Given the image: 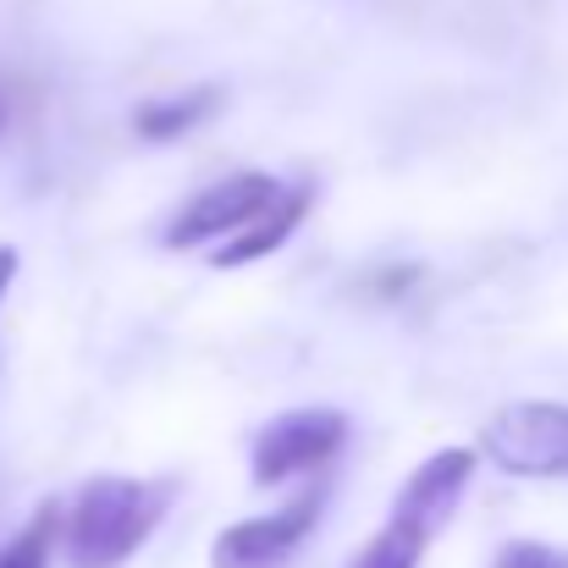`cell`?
<instances>
[{
  "instance_id": "1",
  "label": "cell",
  "mask_w": 568,
  "mask_h": 568,
  "mask_svg": "<svg viewBox=\"0 0 568 568\" xmlns=\"http://www.w3.org/2000/svg\"><path fill=\"white\" fill-rule=\"evenodd\" d=\"M178 486L172 480H133L100 475L78 491L67 514V564L72 568H122L166 519Z\"/></svg>"
},
{
  "instance_id": "2",
  "label": "cell",
  "mask_w": 568,
  "mask_h": 568,
  "mask_svg": "<svg viewBox=\"0 0 568 568\" xmlns=\"http://www.w3.org/2000/svg\"><path fill=\"white\" fill-rule=\"evenodd\" d=\"M480 447L497 469L519 480H568V403L552 397L508 403L480 430Z\"/></svg>"
},
{
  "instance_id": "3",
  "label": "cell",
  "mask_w": 568,
  "mask_h": 568,
  "mask_svg": "<svg viewBox=\"0 0 568 568\" xmlns=\"http://www.w3.org/2000/svg\"><path fill=\"white\" fill-rule=\"evenodd\" d=\"M282 199V183L271 172H237V178H221L210 189H199L172 215V226L161 232L166 248H204V243H226L237 237L248 221H260L271 204Z\"/></svg>"
},
{
  "instance_id": "4",
  "label": "cell",
  "mask_w": 568,
  "mask_h": 568,
  "mask_svg": "<svg viewBox=\"0 0 568 568\" xmlns=\"http://www.w3.org/2000/svg\"><path fill=\"white\" fill-rule=\"evenodd\" d=\"M348 442V414L337 408H293L254 436V486H287L315 475Z\"/></svg>"
},
{
  "instance_id": "5",
  "label": "cell",
  "mask_w": 568,
  "mask_h": 568,
  "mask_svg": "<svg viewBox=\"0 0 568 568\" xmlns=\"http://www.w3.org/2000/svg\"><path fill=\"white\" fill-rule=\"evenodd\" d=\"M321 508H326V491L310 486V491H298L287 508L221 530L215 547H210V568H287L293 564V552L315 536Z\"/></svg>"
},
{
  "instance_id": "6",
  "label": "cell",
  "mask_w": 568,
  "mask_h": 568,
  "mask_svg": "<svg viewBox=\"0 0 568 568\" xmlns=\"http://www.w3.org/2000/svg\"><path fill=\"white\" fill-rule=\"evenodd\" d=\"M469 475H475V453H469V447H442V453H430V458L403 480L392 514L436 536V530L453 519L458 497L469 491Z\"/></svg>"
},
{
  "instance_id": "7",
  "label": "cell",
  "mask_w": 568,
  "mask_h": 568,
  "mask_svg": "<svg viewBox=\"0 0 568 568\" xmlns=\"http://www.w3.org/2000/svg\"><path fill=\"white\" fill-rule=\"evenodd\" d=\"M310 204H315V189H310V183H304V189H282V199H276L260 221H248L237 237H226V243L215 248V265H221V271H237V265H254V260L276 254V248L304 226Z\"/></svg>"
},
{
  "instance_id": "8",
  "label": "cell",
  "mask_w": 568,
  "mask_h": 568,
  "mask_svg": "<svg viewBox=\"0 0 568 568\" xmlns=\"http://www.w3.org/2000/svg\"><path fill=\"white\" fill-rule=\"evenodd\" d=\"M215 111H221V89L204 83V89H189V94H155L150 105L133 111V128L150 144H172V139H189L193 128H204Z\"/></svg>"
},
{
  "instance_id": "9",
  "label": "cell",
  "mask_w": 568,
  "mask_h": 568,
  "mask_svg": "<svg viewBox=\"0 0 568 568\" xmlns=\"http://www.w3.org/2000/svg\"><path fill=\"white\" fill-rule=\"evenodd\" d=\"M425 547H430V530H419V525H408V519L392 514V519L376 530V541H371L348 568H419Z\"/></svg>"
},
{
  "instance_id": "10",
  "label": "cell",
  "mask_w": 568,
  "mask_h": 568,
  "mask_svg": "<svg viewBox=\"0 0 568 568\" xmlns=\"http://www.w3.org/2000/svg\"><path fill=\"white\" fill-rule=\"evenodd\" d=\"M55 536H61V508H55V503L33 508V519L6 541L0 568H50V547H55Z\"/></svg>"
},
{
  "instance_id": "11",
  "label": "cell",
  "mask_w": 568,
  "mask_h": 568,
  "mask_svg": "<svg viewBox=\"0 0 568 568\" xmlns=\"http://www.w3.org/2000/svg\"><path fill=\"white\" fill-rule=\"evenodd\" d=\"M491 568H568V552L547 547V541H508Z\"/></svg>"
},
{
  "instance_id": "12",
  "label": "cell",
  "mask_w": 568,
  "mask_h": 568,
  "mask_svg": "<svg viewBox=\"0 0 568 568\" xmlns=\"http://www.w3.org/2000/svg\"><path fill=\"white\" fill-rule=\"evenodd\" d=\"M22 111H28V83H22L17 72H0V139L17 133Z\"/></svg>"
},
{
  "instance_id": "13",
  "label": "cell",
  "mask_w": 568,
  "mask_h": 568,
  "mask_svg": "<svg viewBox=\"0 0 568 568\" xmlns=\"http://www.w3.org/2000/svg\"><path fill=\"white\" fill-rule=\"evenodd\" d=\"M17 276V248H0V304H6V287Z\"/></svg>"
}]
</instances>
